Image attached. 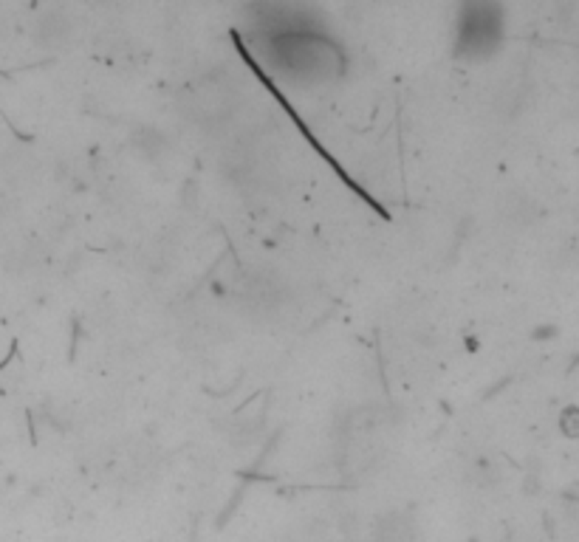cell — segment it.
I'll use <instances>...</instances> for the list:
<instances>
[{
    "instance_id": "cell-1",
    "label": "cell",
    "mask_w": 579,
    "mask_h": 542,
    "mask_svg": "<svg viewBox=\"0 0 579 542\" xmlns=\"http://www.w3.org/2000/svg\"><path fill=\"white\" fill-rule=\"evenodd\" d=\"M503 34V17L497 6H463L458 23V54L463 57H486L497 48Z\"/></svg>"
},
{
    "instance_id": "cell-2",
    "label": "cell",
    "mask_w": 579,
    "mask_h": 542,
    "mask_svg": "<svg viewBox=\"0 0 579 542\" xmlns=\"http://www.w3.org/2000/svg\"><path fill=\"white\" fill-rule=\"evenodd\" d=\"M379 542H410V534H407V523H404V517H393V520L382 523Z\"/></svg>"
},
{
    "instance_id": "cell-3",
    "label": "cell",
    "mask_w": 579,
    "mask_h": 542,
    "mask_svg": "<svg viewBox=\"0 0 579 542\" xmlns=\"http://www.w3.org/2000/svg\"><path fill=\"white\" fill-rule=\"evenodd\" d=\"M560 432L565 438H579V407L571 404L560 413Z\"/></svg>"
},
{
    "instance_id": "cell-4",
    "label": "cell",
    "mask_w": 579,
    "mask_h": 542,
    "mask_svg": "<svg viewBox=\"0 0 579 542\" xmlns=\"http://www.w3.org/2000/svg\"><path fill=\"white\" fill-rule=\"evenodd\" d=\"M531 336H534L537 342H549V339L557 336V325H540V328H534Z\"/></svg>"
}]
</instances>
